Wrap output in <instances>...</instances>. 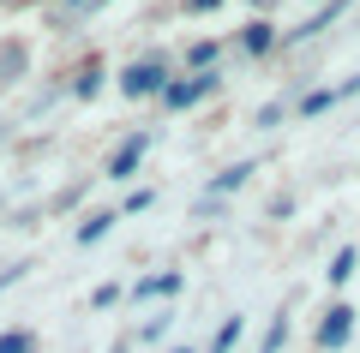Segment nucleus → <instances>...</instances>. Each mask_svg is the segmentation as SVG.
Wrapping results in <instances>:
<instances>
[{"label":"nucleus","mask_w":360,"mask_h":353,"mask_svg":"<svg viewBox=\"0 0 360 353\" xmlns=\"http://www.w3.org/2000/svg\"><path fill=\"white\" fill-rule=\"evenodd\" d=\"M168 84H174V78H168V66L156 60V54H150V60H132L127 72H120V96H132V102H144V96H162Z\"/></svg>","instance_id":"f257e3e1"},{"label":"nucleus","mask_w":360,"mask_h":353,"mask_svg":"<svg viewBox=\"0 0 360 353\" xmlns=\"http://www.w3.org/2000/svg\"><path fill=\"white\" fill-rule=\"evenodd\" d=\"M217 84H222L217 72H186V78H174V84L162 90V108L168 114H186V108H198L205 96H217Z\"/></svg>","instance_id":"f03ea898"},{"label":"nucleus","mask_w":360,"mask_h":353,"mask_svg":"<svg viewBox=\"0 0 360 353\" xmlns=\"http://www.w3.org/2000/svg\"><path fill=\"white\" fill-rule=\"evenodd\" d=\"M354 305H348V300H336L330 305V312H324V324H319V335H312V341H319V353H336V347H348V341H354Z\"/></svg>","instance_id":"7ed1b4c3"},{"label":"nucleus","mask_w":360,"mask_h":353,"mask_svg":"<svg viewBox=\"0 0 360 353\" xmlns=\"http://www.w3.org/2000/svg\"><path fill=\"white\" fill-rule=\"evenodd\" d=\"M348 96H360V72H354V78H342V84H324V90H307V96H300V120H312V114L336 108V102H348Z\"/></svg>","instance_id":"20e7f679"},{"label":"nucleus","mask_w":360,"mask_h":353,"mask_svg":"<svg viewBox=\"0 0 360 353\" xmlns=\"http://www.w3.org/2000/svg\"><path fill=\"white\" fill-rule=\"evenodd\" d=\"M144 150H150V132H132V138L108 156V180H115V186H120V180H132V174H139V162H144Z\"/></svg>","instance_id":"39448f33"},{"label":"nucleus","mask_w":360,"mask_h":353,"mask_svg":"<svg viewBox=\"0 0 360 353\" xmlns=\"http://www.w3.org/2000/svg\"><path fill=\"white\" fill-rule=\"evenodd\" d=\"M120 222H127V215H120V204H115V210H96V215H84V222H78L72 240H78V246H96V240H108Z\"/></svg>","instance_id":"423d86ee"},{"label":"nucleus","mask_w":360,"mask_h":353,"mask_svg":"<svg viewBox=\"0 0 360 353\" xmlns=\"http://www.w3.org/2000/svg\"><path fill=\"white\" fill-rule=\"evenodd\" d=\"M252 174H258V162H234V168H222V174L205 186V204H217V198H229V192H240Z\"/></svg>","instance_id":"0eeeda50"},{"label":"nucleus","mask_w":360,"mask_h":353,"mask_svg":"<svg viewBox=\"0 0 360 353\" xmlns=\"http://www.w3.org/2000/svg\"><path fill=\"white\" fill-rule=\"evenodd\" d=\"M276 42H283V36H276V25H270V18H252V25L240 30V48H246V54H258V60H264Z\"/></svg>","instance_id":"6e6552de"},{"label":"nucleus","mask_w":360,"mask_h":353,"mask_svg":"<svg viewBox=\"0 0 360 353\" xmlns=\"http://www.w3.org/2000/svg\"><path fill=\"white\" fill-rule=\"evenodd\" d=\"M180 288H186V276H180V269H162V276H144L132 293H139V300H174Z\"/></svg>","instance_id":"1a4fd4ad"},{"label":"nucleus","mask_w":360,"mask_h":353,"mask_svg":"<svg viewBox=\"0 0 360 353\" xmlns=\"http://www.w3.org/2000/svg\"><path fill=\"white\" fill-rule=\"evenodd\" d=\"M354 269H360V252H354V246H342V252L330 258V269H324V276H330V288H348V281H354Z\"/></svg>","instance_id":"9d476101"},{"label":"nucleus","mask_w":360,"mask_h":353,"mask_svg":"<svg viewBox=\"0 0 360 353\" xmlns=\"http://www.w3.org/2000/svg\"><path fill=\"white\" fill-rule=\"evenodd\" d=\"M217 60H222V42H217V36L186 48V66H193V72H217Z\"/></svg>","instance_id":"9b49d317"},{"label":"nucleus","mask_w":360,"mask_h":353,"mask_svg":"<svg viewBox=\"0 0 360 353\" xmlns=\"http://www.w3.org/2000/svg\"><path fill=\"white\" fill-rule=\"evenodd\" d=\"M0 353H37V329H0Z\"/></svg>","instance_id":"f8f14e48"},{"label":"nucleus","mask_w":360,"mask_h":353,"mask_svg":"<svg viewBox=\"0 0 360 353\" xmlns=\"http://www.w3.org/2000/svg\"><path fill=\"white\" fill-rule=\"evenodd\" d=\"M103 78H108L103 66H84V72H78V84H72V96H78V102H90L96 90H103Z\"/></svg>","instance_id":"ddd939ff"},{"label":"nucleus","mask_w":360,"mask_h":353,"mask_svg":"<svg viewBox=\"0 0 360 353\" xmlns=\"http://www.w3.org/2000/svg\"><path fill=\"white\" fill-rule=\"evenodd\" d=\"M283 341H288V305H283L276 317H270V329H264V347H258V353H276Z\"/></svg>","instance_id":"4468645a"},{"label":"nucleus","mask_w":360,"mask_h":353,"mask_svg":"<svg viewBox=\"0 0 360 353\" xmlns=\"http://www.w3.org/2000/svg\"><path fill=\"white\" fill-rule=\"evenodd\" d=\"M156 204V192L150 186H139V192H127V204H120V215H139V210H150Z\"/></svg>","instance_id":"2eb2a0df"},{"label":"nucleus","mask_w":360,"mask_h":353,"mask_svg":"<svg viewBox=\"0 0 360 353\" xmlns=\"http://www.w3.org/2000/svg\"><path fill=\"white\" fill-rule=\"evenodd\" d=\"M168 324H174V312H168V305H162V312H156L150 324L139 329V335H144V341H162V335H168Z\"/></svg>","instance_id":"dca6fc26"},{"label":"nucleus","mask_w":360,"mask_h":353,"mask_svg":"<svg viewBox=\"0 0 360 353\" xmlns=\"http://www.w3.org/2000/svg\"><path fill=\"white\" fill-rule=\"evenodd\" d=\"M115 300H120V281H96V288H90V305H96V312L115 305Z\"/></svg>","instance_id":"f3484780"},{"label":"nucleus","mask_w":360,"mask_h":353,"mask_svg":"<svg viewBox=\"0 0 360 353\" xmlns=\"http://www.w3.org/2000/svg\"><path fill=\"white\" fill-rule=\"evenodd\" d=\"M222 0H186V13H217Z\"/></svg>","instance_id":"a211bd4d"},{"label":"nucleus","mask_w":360,"mask_h":353,"mask_svg":"<svg viewBox=\"0 0 360 353\" xmlns=\"http://www.w3.org/2000/svg\"><path fill=\"white\" fill-rule=\"evenodd\" d=\"M108 353H127V341H115V347H108Z\"/></svg>","instance_id":"6ab92c4d"},{"label":"nucleus","mask_w":360,"mask_h":353,"mask_svg":"<svg viewBox=\"0 0 360 353\" xmlns=\"http://www.w3.org/2000/svg\"><path fill=\"white\" fill-rule=\"evenodd\" d=\"M168 353H193V347H168Z\"/></svg>","instance_id":"aec40b11"},{"label":"nucleus","mask_w":360,"mask_h":353,"mask_svg":"<svg viewBox=\"0 0 360 353\" xmlns=\"http://www.w3.org/2000/svg\"><path fill=\"white\" fill-rule=\"evenodd\" d=\"M66 6H84V0H66Z\"/></svg>","instance_id":"412c9836"},{"label":"nucleus","mask_w":360,"mask_h":353,"mask_svg":"<svg viewBox=\"0 0 360 353\" xmlns=\"http://www.w3.org/2000/svg\"><path fill=\"white\" fill-rule=\"evenodd\" d=\"M324 6H336V0H324Z\"/></svg>","instance_id":"4be33fe9"}]
</instances>
